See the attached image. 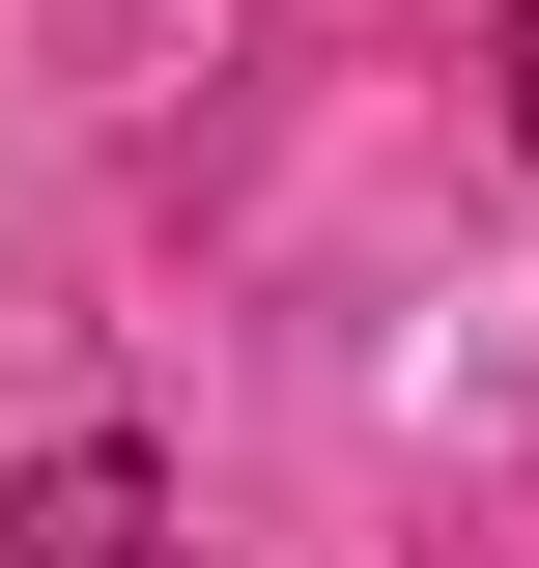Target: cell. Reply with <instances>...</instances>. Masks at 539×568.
<instances>
[{
	"label": "cell",
	"instance_id": "6da1fadb",
	"mask_svg": "<svg viewBox=\"0 0 539 568\" xmlns=\"http://www.w3.org/2000/svg\"><path fill=\"white\" fill-rule=\"evenodd\" d=\"M0 568H142V484H114V455H85V484H29V511H0Z\"/></svg>",
	"mask_w": 539,
	"mask_h": 568
},
{
	"label": "cell",
	"instance_id": "7a4b0ae2",
	"mask_svg": "<svg viewBox=\"0 0 539 568\" xmlns=\"http://www.w3.org/2000/svg\"><path fill=\"white\" fill-rule=\"evenodd\" d=\"M511 114H539V58H511Z\"/></svg>",
	"mask_w": 539,
	"mask_h": 568
}]
</instances>
